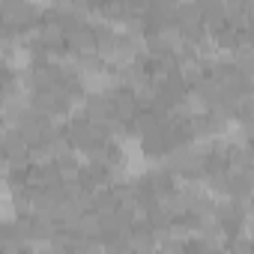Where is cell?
Instances as JSON below:
<instances>
[{"instance_id": "1", "label": "cell", "mask_w": 254, "mask_h": 254, "mask_svg": "<svg viewBox=\"0 0 254 254\" xmlns=\"http://www.w3.org/2000/svg\"><path fill=\"white\" fill-rule=\"evenodd\" d=\"M174 75L186 84V87H194L203 75H206V63L197 57V54H189V57H183V60H177V69H174Z\"/></svg>"}, {"instance_id": "2", "label": "cell", "mask_w": 254, "mask_h": 254, "mask_svg": "<svg viewBox=\"0 0 254 254\" xmlns=\"http://www.w3.org/2000/svg\"><path fill=\"white\" fill-rule=\"evenodd\" d=\"M111 108H114V117H120V120H126V123H132L135 114L141 111V105L135 102V96L126 90V87H120L117 93H111Z\"/></svg>"}, {"instance_id": "3", "label": "cell", "mask_w": 254, "mask_h": 254, "mask_svg": "<svg viewBox=\"0 0 254 254\" xmlns=\"http://www.w3.org/2000/svg\"><path fill=\"white\" fill-rule=\"evenodd\" d=\"M6 132H9V129H6V126H3V123H0V150H3V141H6Z\"/></svg>"}]
</instances>
